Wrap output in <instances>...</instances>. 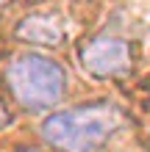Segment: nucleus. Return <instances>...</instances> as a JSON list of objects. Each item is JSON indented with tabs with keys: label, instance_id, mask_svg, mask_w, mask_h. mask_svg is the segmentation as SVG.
<instances>
[{
	"label": "nucleus",
	"instance_id": "4",
	"mask_svg": "<svg viewBox=\"0 0 150 152\" xmlns=\"http://www.w3.org/2000/svg\"><path fill=\"white\" fill-rule=\"evenodd\" d=\"M14 36L31 44H45V47H56L64 42V22L56 14H31L20 20L14 28Z\"/></svg>",
	"mask_w": 150,
	"mask_h": 152
},
{
	"label": "nucleus",
	"instance_id": "5",
	"mask_svg": "<svg viewBox=\"0 0 150 152\" xmlns=\"http://www.w3.org/2000/svg\"><path fill=\"white\" fill-rule=\"evenodd\" d=\"M8 122H11V113H8V108L3 105V100H0V130H3Z\"/></svg>",
	"mask_w": 150,
	"mask_h": 152
},
{
	"label": "nucleus",
	"instance_id": "1",
	"mask_svg": "<svg viewBox=\"0 0 150 152\" xmlns=\"http://www.w3.org/2000/svg\"><path fill=\"white\" fill-rule=\"evenodd\" d=\"M125 113L111 102H89L45 119L42 138L61 152H98L122 127Z\"/></svg>",
	"mask_w": 150,
	"mask_h": 152
},
{
	"label": "nucleus",
	"instance_id": "2",
	"mask_svg": "<svg viewBox=\"0 0 150 152\" xmlns=\"http://www.w3.org/2000/svg\"><path fill=\"white\" fill-rule=\"evenodd\" d=\"M8 88L25 108H50L64 97L67 88V75L56 61L45 56L28 53L11 61L6 72Z\"/></svg>",
	"mask_w": 150,
	"mask_h": 152
},
{
	"label": "nucleus",
	"instance_id": "3",
	"mask_svg": "<svg viewBox=\"0 0 150 152\" xmlns=\"http://www.w3.org/2000/svg\"><path fill=\"white\" fill-rule=\"evenodd\" d=\"M81 66L92 77H120L131 69V47L128 42L114 36H95L81 44Z\"/></svg>",
	"mask_w": 150,
	"mask_h": 152
},
{
	"label": "nucleus",
	"instance_id": "6",
	"mask_svg": "<svg viewBox=\"0 0 150 152\" xmlns=\"http://www.w3.org/2000/svg\"><path fill=\"white\" fill-rule=\"evenodd\" d=\"M8 3H11V0H0V11H3V8H6Z\"/></svg>",
	"mask_w": 150,
	"mask_h": 152
},
{
	"label": "nucleus",
	"instance_id": "7",
	"mask_svg": "<svg viewBox=\"0 0 150 152\" xmlns=\"http://www.w3.org/2000/svg\"><path fill=\"white\" fill-rule=\"evenodd\" d=\"M22 152H36V149H22Z\"/></svg>",
	"mask_w": 150,
	"mask_h": 152
}]
</instances>
